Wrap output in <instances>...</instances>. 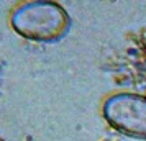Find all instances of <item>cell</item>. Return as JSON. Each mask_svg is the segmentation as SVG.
<instances>
[{"instance_id": "cell-1", "label": "cell", "mask_w": 146, "mask_h": 141, "mask_svg": "<svg viewBox=\"0 0 146 141\" xmlns=\"http://www.w3.org/2000/svg\"><path fill=\"white\" fill-rule=\"evenodd\" d=\"M12 26L30 40L56 41L66 34L69 17L58 3L31 2L18 7L12 15Z\"/></svg>"}, {"instance_id": "cell-2", "label": "cell", "mask_w": 146, "mask_h": 141, "mask_svg": "<svg viewBox=\"0 0 146 141\" xmlns=\"http://www.w3.org/2000/svg\"><path fill=\"white\" fill-rule=\"evenodd\" d=\"M102 113L118 133L146 140V97L131 92L113 94L104 102Z\"/></svg>"}, {"instance_id": "cell-3", "label": "cell", "mask_w": 146, "mask_h": 141, "mask_svg": "<svg viewBox=\"0 0 146 141\" xmlns=\"http://www.w3.org/2000/svg\"><path fill=\"white\" fill-rule=\"evenodd\" d=\"M0 141H2V140H0Z\"/></svg>"}]
</instances>
